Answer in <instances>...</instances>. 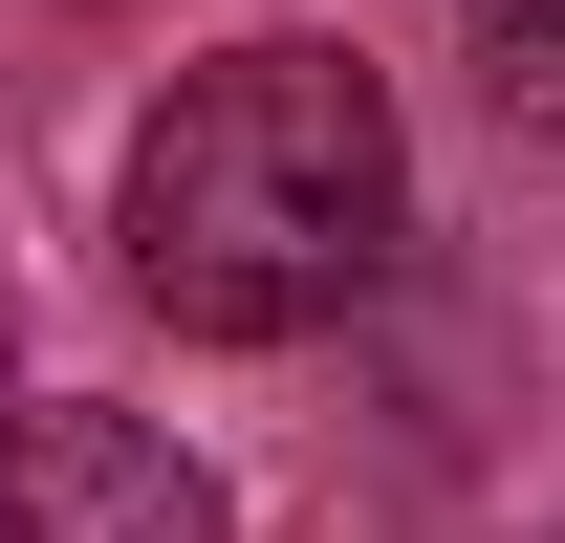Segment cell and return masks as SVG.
<instances>
[{"label": "cell", "mask_w": 565, "mask_h": 543, "mask_svg": "<svg viewBox=\"0 0 565 543\" xmlns=\"http://www.w3.org/2000/svg\"><path fill=\"white\" fill-rule=\"evenodd\" d=\"M0 543H239L152 413H0Z\"/></svg>", "instance_id": "7a4b0ae2"}, {"label": "cell", "mask_w": 565, "mask_h": 543, "mask_svg": "<svg viewBox=\"0 0 565 543\" xmlns=\"http://www.w3.org/2000/svg\"><path fill=\"white\" fill-rule=\"evenodd\" d=\"M479 44H500V87H544V109H565V0H479Z\"/></svg>", "instance_id": "3957f363"}, {"label": "cell", "mask_w": 565, "mask_h": 543, "mask_svg": "<svg viewBox=\"0 0 565 543\" xmlns=\"http://www.w3.org/2000/svg\"><path fill=\"white\" fill-rule=\"evenodd\" d=\"M0 370H22V327H0Z\"/></svg>", "instance_id": "277c9868"}, {"label": "cell", "mask_w": 565, "mask_h": 543, "mask_svg": "<svg viewBox=\"0 0 565 543\" xmlns=\"http://www.w3.org/2000/svg\"><path fill=\"white\" fill-rule=\"evenodd\" d=\"M392 217H414V152L349 44H217L131 131V305L196 348H305L392 283Z\"/></svg>", "instance_id": "6da1fadb"}]
</instances>
